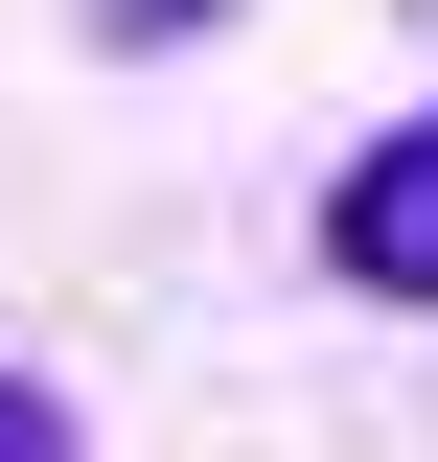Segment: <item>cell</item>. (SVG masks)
<instances>
[{
	"instance_id": "obj_1",
	"label": "cell",
	"mask_w": 438,
	"mask_h": 462,
	"mask_svg": "<svg viewBox=\"0 0 438 462\" xmlns=\"http://www.w3.org/2000/svg\"><path fill=\"white\" fill-rule=\"evenodd\" d=\"M324 278H346V300H438V93L392 116V139H346V185H324Z\"/></svg>"
},
{
	"instance_id": "obj_2",
	"label": "cell",
	"mask_w": 438,
	"mask_h": 462,
	"mask_svg": "<svg viewBox=\"0 0 438 462\" xmlns=\"http://www.w3.org/2000/svg\"><path fill=\"white\" fill-rule=\"evenodd\" d=\"M0 462H69V393H47V370H0Z\"/></svg>"
},
{
	"instance_id": "obj_3",
	"label": "cell",
	"mask_w": 438,
	"mask_h": 462,
	"mask_svg": "<svg viewBox=\"0 0 438 462\" xmlns=\"http://www.w3.org/2000/svg\"><path fill=\"white\" fill-rule=\"evenodd\" d=\"M185 23H231V0H93V47H185Z\"/></svg>"
}]
</instances>
